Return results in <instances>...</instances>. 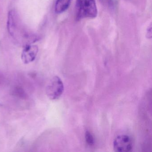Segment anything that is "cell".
I'll list each match as a JSON object with an SVG mask.
<instances>
[{
	"label": "cell",
	"mask_w": 152,
	"mask_h": 152,
	"mask_svg": "<svg viewBox=\"0 0 152 152\" xmlns=\"http://www.w3.org/2000/svg\"><path fill=\"white\" fill-rule=\"evenodd\" d=\"M9 32L18 43L25 46L37 41V36L28 33L21 23L17 13L11 10L9 13L7 21Z\"/></svg>",
	"instance_id": "1"
},
{
	"label": "cell",
	"mask_w": 152,
	"mask_h": 152,
	"mask_svg": "<svg viewBox=\"0 0 152 152\" xmlns=\"http://www.w3.org/2000/svg\"><path fill=\"white\" fill-rule=\"evenodd\" d=\"M38 51L39 48L36 45L29 44L25 46L21 56L22 61L25 64H28L34 61Z\"/></svg>",
	"instance_id": "5"
},
{
	"label": "cell",
	"mask_w": 152,
	"mask_h": 152,
	"mask_svg": "<svg viewBox=\"0 0 152 152\" xmlns=\"http://www.w3.org/2000/svg\"><path fill=\"white\" fill-rule=\"evenodd\" d=\"M71 0H57L55 11L57 14H61L69 8Z\"/></svg>",
	"instance_id": "6"
},
{
	"label": "cell",
	"mask_w": 152,
	"mask_h": 152,
	"mask_svg": "<svg viewBox=\"0 0 152 152\" xmlns=\"http://www.w3.org/2000/svg\"><path fill=\"white\" fill-rule=\"evenodd\" d=\"M147 37L150 39L152 37V27L151 26H150L147 30Z\"/></svg>",
	"instance_id": "8"
},
{
	"label": "cell",
	"mask_w": 152,
	"mask_h": 152,
	"mask_svg": "<svg viewBox=\"0 0 152 152\" xmlns=\"http://www.w3.org/2000/svg\"><path fill=\"white\" fill-rule=\"evenodd\" d=\"M98 14L95 0H76V16L77 20L94 18Z\"/></svg>",
	"instance_id": "2"
},
{
	"label": "cell",
	"mask_w": 152,
	"mask_h": 152,
	"mask_svg": "<svg viewBox=\"0 0 152 152\" xmlns=\"http://www.w3.org/2000/svg\"><path fill=\"white\" fill-rule=\"evenodd\" d=\"M85 139L87 144L89 145H92L94 144V138L89 132H86L85 133Z\"/></svg>",
	"instance_id": "7"
},
{
	"label": "cell",
	"mask_w": 152,
	"mask_h": 152,
	"mask_svg": "<svg viewBox=\"0 0 152 152\" xmlns=\"http://www.w3.org/2000/svg\"><path fill=\"white\" fill-rule=\"evenodd\" d=\"M64 90V83L59 77L55 76L50 81L46 88V93L49 98L55 100L59 98Z\"/></svg>",
	"instance_id": "3"
},
{
	"label": "cell",
	"mask_w": 152,
	"mask_h": 152,
	"mask_svg": "<svg viewBox=\"0 0 152 152\" xmlns=\"http://www.w3.org/2000/svg\"><path fill=\"white\" fill-rule=\"evenodd\" d=\"M133 147V142L129 136L122 135L115 138L113 142L114 149L117 152H129Z\"/></svg>",
	"instance_id": "4"
}]
</instances>
